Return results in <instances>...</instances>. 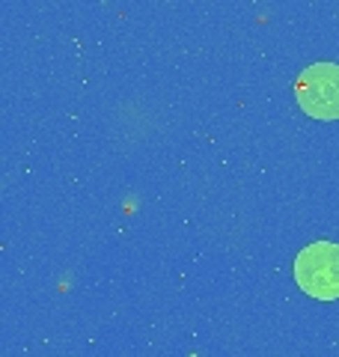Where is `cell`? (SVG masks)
I'll list each match as a JSON object with an SVG mask.
<instances>
[{"instance_id": "1", "label": "cell", "mask_w": 339, "mask_h": 357, "mask_svg": "<svg viewBox=\"0 0 339 357\" xmlns=\"http://www.w3.org/2000/svg\"><path fill=\"white\" fill-rule=\"evenodd\" d=\"M295 280L310 298H339V244L312 241L295 256Z\"/></svg>"}, {"instance_id": "2", "label": "cell", "mask_w": 339, "mask_h": 357, "mask_svg": "<svg viewBox=\"0 0 339 357\" xmlns=\"http://www.w3.org/2000/svg\"><path fill=\"white\" fill-rule=\"evenodd\" d=\"M298 105L315 119H339V66L312 63L295 81Z\"/></svg>"}]
</instances>
